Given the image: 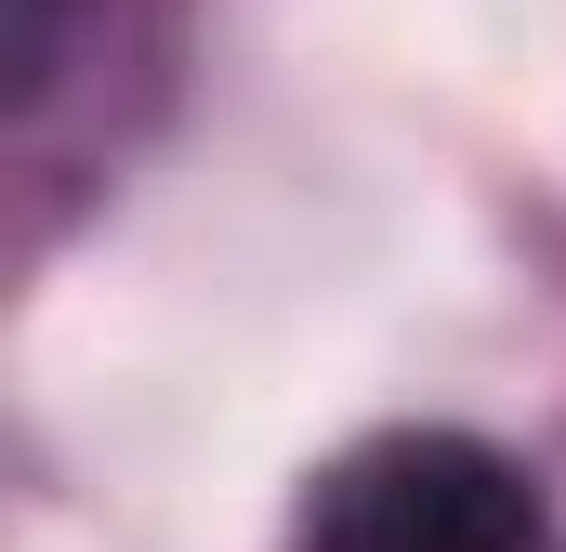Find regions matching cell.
I'll return each mask as SVG.
<instances>
[{"mask_svg": "<svg viewBox=\"0 0 566 552\" xmlns=\"http://www.w3.org/2000/svg\"><path fill=\"white\" fill-rule=\"evenodd\" d=\"M290 552H554V527L514 447L461 421H396L303 487Z\"/></svg>", "mask_w": 566, "mask_h": 552, "instance_id": "6da1fadb", "label": "cell"}]
</instances>
